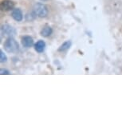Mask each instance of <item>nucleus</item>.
Listing matches in <instances>:
<instances>
[{
    "label": "nucleus",
    "mask_w": 122,
    "mask_h": 122,
    "mask_svg": "<svg viewBox=\"0 0 122 122\" xmlns=\"http://www.w3.org/2000/svg\"><path fill=\"white\" fill-rule=\"evenodd\" d=\"M3 46L6 51L10 53V54H15L19 50V45L13 37L7 38V39L4 42Z\"/></svg>",
    "instance_id": "nucleus-1"
},
{
    "label": "nucleus",
    "mask_w": 122,
    "mask_h": 122,
    "mask_svg": "<svg viewBox=\"0 0 122 122\" xmlns=\"http://www.w3.org/2000/svg\"><path fill=\"white\" fill-rule=\"evenodd\" d=\"M34 11L36 13V15L39 18H46L49 14L48 7L45 4L38 3H36L34 6Z\"/></svg>",
    "instance_id": "nucleus-2"
},
{
    "label": "nucleus",
    "mask_w": 122,
    "mask_h": 122,
    "mask_svg": "<svg viewBox=\"0 0 122 122\" xmlns=\"http://www.w3.org/2000/svg\"><path fill=\"white\" fill-rule=\"evenodd\" d=\"M1 34L7 38L14 37L16 34V30L9 24H4L1 26Z\"/></svg>",
    "instance_id": "nucleus-3"
},
{
    "label": "nucleus",
    "mask_w": 122,
    "mask_h": 122,
    "mask_svg": "<svg viewBox=\"0 0 122 122\" xmlns=\"http://www.w3.org/2000/svg\"><path fill=\"white\" fill-rule=\"evenodd\" d=\"M15 9V3L12 0H3L1 2V10L8 11Z\"/></svg>",
    "instance_id": "nucleus-4"
},
{
    "label": "nucleus",
    "mask_w": 122,
    "mask_h": 122,
    "mask_svg": "<svg viewBox=\"0 0 122 122\" xmlns=\"http://www.w3.org/2000/svg\"><path fill=\"white\" fill-rule=\"evenodd\" d=\"M11 17L15 21L21 22L23 19V14H22V11L19 8H15L14 10H12V12H11Z\"/></svg>",
    "instance_id": "nucleus-5"
},
{
    "label": "nucleus",
    "mask_w": 122,
    "mask_h": 122,
    "mask_svg": "<svg viewBox=\"0 0 122 122\" xmlns=\"http://www.w3.org/2000/svg\"><path fill=\"white\" fill-rule=\"evenodd\" d=\"M22 45L23 46V47L30 48L34 45V39L30 36H24L22 38Z\"/></svg>",
    "instance_id": "nucleus-6"
},
{
    "label": "nucleus",
    "mask_w": 122,
    "mask_h": 122,
    "mask_svg": "<svg viewBox=\"0 0 122 122\" xmlns=\"http://www.w3.org/2000/svg\"><path fill=\"white\" fill-rule=\"evenodd\" d=\"M34 49L38 53H42L46 49V42L42 40L38 41L34 44Z\"/></svg>",
    "instance_id": "nucleus-7"
},
{
    "label": "nucleus",
    "mask_w": 122,
    "mask_h": 122,
    "mask_svg": "<svg viewBox=\"0 0 122 122\" xmlns=\"http://www.w3.org/2000/svg\"><path fill=\"white\" fill-rule=\"evenodd\" d=\"M53 33V30L52 28L50 27V26H45L44 27L42 28V30H41V35L42 37H44V38H47V37L50 36Z\"/></svg>",
    "instance_id": "nucleus-8"
},
{
    "label": "nucleus",
    "mask_w": 122,
    "mask_h": 122,
    "mask_svg": "<svg viewBox=\"0 0 122 122\" xmlns=\"http://www.w3.org/2000/svg\"><path fill=\"white\" fill-rule=\"evenodd\" d=\"M71 46H72V42H71V41L68 40V41H66L65 42H63L62 44L59 46L58 48V51L59 52H63V51H66V50H69L70 48L71 47Z\"/></svg>",
    "instance_id": "nucleus-9"
},
{
    "label": "nucleus",
    "mask_w": 122,
    "mask_h": 122,
    "mask_svg": "<svg viewBox=\"0 0 122 122\" xmlns=\"http://www.w3.org/2000/svg\"><path fill=\"white\" fill-rule=\"evenodd\" d=\"M36 17H37V15L34 11H32L31 13L27 14V15H26V18L27 21H32V20L35 19Z\"/></svg>",
    "instance_id": "nucleus-10"
},
{
    "label": "nucleus",
    "mask_w": 122,
    "mask_h": 122,
    "mask_svg": "<svg viewBox=\"0 0 122 122\" xmlns=\"http://www.w3.org/2000/svg\"><path fill=\"white\" fill-rule=\"evenodd\" d=\"M7 61V57L6 55L4 54V52L3 50H0V61L1 63H5Z\"/></svg>",
    "instance_id": "nucleus-11"
},
{
    "label": "nucleus",
    "mask_w": 122,
    "mask_h": 122,
    "mask_svg": "<svg viewBox=\"0 0 122 122\" xmlns=\"http://www.w3.org/2000/svg\"><path fill=\"white\" fill-rule=\"evenodd\" d=\"M0 73H1V75H4V74L9 75L10 74V71L6 70V69H1V70H0Z\"/></svg>",
    "instance_id": "nucleus-12"
},
{
    "label": "nucleus",
    "mask_w": 122,
    "mask_h": 122,
    "mask_svg": "<svg viewBox=\"0 0 122 122\" xmlns=\"http://www.w3.org/2000/svg\"><path fill=\"white\" fill-rule=\"evenodd\" d=\"M41 1H43V2H44V1H46V0H41Z\"/></svg>",
    "instance_id": "nucleus-13"
}]
</instances>
